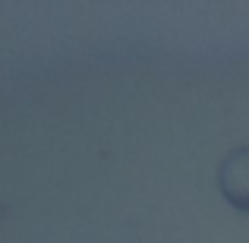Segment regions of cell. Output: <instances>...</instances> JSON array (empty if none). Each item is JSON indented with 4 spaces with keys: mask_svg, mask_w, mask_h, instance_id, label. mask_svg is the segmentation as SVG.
Listing matches in <instances>:
<instances>
[{
    "mask_svg": "<svg viewBox=\"0 0 249 243\" xmlns=\"http://www.w3.org/2000/svg\"><path fill=\"white\" fill-rule=\"evenodd\" d=\"M218 187H221V196L233 208L249 212V146L224 155V161L218 168Z\"/></svg>",
    "mask_w": 249,
    "mask_h": 243,
    "instance_id": "6da1fadb",
    "label": "cell"
}]
</instances>
